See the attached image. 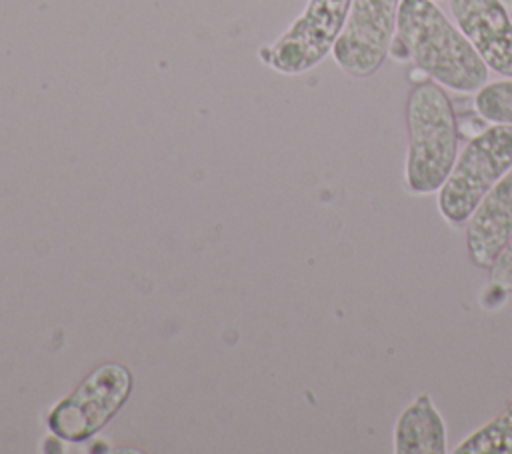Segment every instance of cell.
Here are the masks:
<instances>
[{"label":"cell","instance_id":"9","mask_svg":"<svg viewBox=\"0 0 512 454\" xmlns=\"http://www.w3.org/2000/svg\"><path fill=\"white\" fill-rule=\"evenodd\" d=\"M394 454H446V422L430 394H416L400 412L392 430Z\"/></svg>","mask_w":512,"mask_h":454},{"label":"cell","instance_id":"7","mask_svg":"<svg viewBox=\"0 0 512 454\" xmlns=\"http://www.w3.org/2000/svg\"><path fill=\"white\" fill-rule=\"evenodd\" d=\"M462 30L488 70L512 78V12L502 0H448Z\"/></svg>","mask_w":512,"mask_h":454},{"label":"cell","instance_id":"12","mask_svg":"<svg viewBox=\"0 0 512 454\" xmlns=\"http://www.w3.org/2000/svg\"><path fill=\"white\" fill-rule=\"evenodd\" d=\"M490 270V288L500 294H512V240L494 258Z\"/></svg>","mask_w":512,"mask_h":454},{"label":"cell","instance_id":"10","mask_svg":"<svg viewBox=\"0 0 512 454\" xmlns=\"http://www.w3.org/2000/svg\"><path fill=\"white\" fill-rule=\"evenodd\" d=\"M452 454H512V398L496 416L462 438Z\"/></svg>","mask_w":512,"mask_h":454},{"label":"cell","instance_id":"4","mask_svg":"<svg viewBox=\"0 0 512 454\" xmlns=\"http://www.w3.org/2000/svg\"><path fill=\"white\" fill-rule=\"evenodd\" d=\"M130 392L132 372L124 364L106 362L48 410L46 426L66 442H84L108 424Z\"/></svg>","mask_w":512,"mask_h":454},{"label":"cell","instance_id":"5","mask_svg":"<svg viewBox=\"0 0 512 454\" xmlns=\"http://www.w3.org/2000/svg\"><path fill=\"white\" fill-rule=\"evenodd\" d=\"M350 0H308L292 24L270 44L258 50L264 66L280 74H302L318 66L334 48Z\"/></svg>","mask_w":512,"mask_h":454},{"label":"cell","instance_id":"8","mask_svg":"<svg viewBox=\"0 0 512 454\" xmlns=\"http://www.w3.org/2000/svg\"><path fill=\"white\" fill-rule=\"evenodd\" d=\"M512 240V170L504 174L478 202L464 222V242L478 268H490Z\"/></svg>","mask_w":512,"mask_h":454},{"label":"cell","instance_id":"1","mask_svg":"<svg viewBox=\"0 0 512 454\" xmlns=\"http://www.w3.org/2000/svg\"><path fill=\"white\" fill-rule=\"evenodd\" d=\"M388 56L410 60L454 92H478L488 82V66L434 0H400Z\"/></svg>","mask_w":512,"mask_h":454},{"label":"cell","instance_id":"3","mask_svg":"<svg viewBox=\"0 0 512 454\" xmlns=\"http://www.w3.org/2000/svg\"><path fill=\"white\" fill-rule=\"evenodd\" d=\"M512 170V124L490 122L464 148L438 188V212L450 224H464L486 192Z\"/></svg>","mask_w":512,"mask_h":454},{"label":"cell","instance_id":"13","mask_svg":"<svg viewBox=\"0 0 512 454\" xmlns=\"http://www.w3.org/2000/svg\"><path fill=\"white\" fill-rule=\"evenodd\" d=\"M502 2H504V6H506L510 12H512V0H502Z\"/></svg>","mask_w":512,"mask_h":454},{"label":"cell","instance_id":"11","mask_svg":"<svg viewBox=\"0 0 512 454\" xmlns=\"http://www.w3.org/2000/svg\"><path fill=\"white\" fill-rule=\"evenodd\" d=\"M474 108L488 122L512 124V78L486 82L474 92Z\"/></svg>","mask_w":512,"mask_h":454},{"label":"cell","instance_id":"6","mask_svg":"<svg viewBox=\"0 0 512 454\" xmlns=\"http://www.w3.org/2000/svg\"><path fill=\"white\" fill-rule=\"evenodd\" d=\"M400 0H350L332 56L354 78L372 76L390 54Z\"/></svg>","mask_w":512,"mask_h":454},{"label":"cell","instance_id":"2","mask_svg":"<svg viewBox=\"0 0 512 454\" xmlns=\"http://www.w3.org/2000/svg\"><path fill=\"white\" fill-rule=\"evenodd\" d=\"M404 182L412 194L438 192L458 154V120L444 86L416 82L406 98Z\"/></svg>","mask_w":512,"mask_h":454}]
</instances>
